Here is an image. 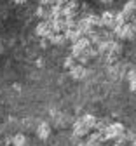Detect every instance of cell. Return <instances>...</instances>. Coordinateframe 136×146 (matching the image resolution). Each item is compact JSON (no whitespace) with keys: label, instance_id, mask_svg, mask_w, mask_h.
<instances>
[{"label":"cell","instance_id":"2","mask_svg":"<svg viewBox=\"0 0 136 146\" xmlns=\"http://www.w3.org/2000/svg\"><path fill=\"white\" fill-rule=\"evenodd\" d=\"M113 33L117 35L119 38H122V40H134V38H136V30H134L133 23H126V25L121 26V28H115Z\"/></svg>","mask_w":136,"mask_h":146},{"label":"cell","instance_id":"23","mask_svg":"<svg viewBox=\"0 0 136 146\" xmlns=\"http://www.w3.org/2000/svg\"><path fill=\"white\" fill-rule=\"evenodd\" d=\"M12 2H14V4H17V5H23V4H26V2H28V0H12Z\"/></svg>","mask_w":136,"mask_h":146},{"label":"cell","instance_id":"21","mask_svg":"<svg viewBox=\"0 0 136 146\" xmlns=\"http://www.w3.org/2000/svg\"><path fill=\"white\" fill-rule=\"evenodd\" d=\"M68 2H70V0H56V4H60V5H63V7H65Z\"/></svg>","mask_w":136,"mask_h":146},{"label":"cell","instance_id":"16","mask_svg":"<svg viewBox=\"0 0 136 146\" xmlns=\"http://www.w3.org/2000/svg\"><path fill=\"white\" fill-rule=\"evenodd\" d=\"M28 144V139L25 134H16L12 137V146H26Z\"/></svg>","mask_w":136,"mask_h":146},{"label":"cell","instance_id":"20","mask_svg":"<svg viewBox=\"0 0 136 146\" xmlns=\"http://www.w3.org/2000/svg\"><path fill=\"white\" fill-rule=\"evenodd\" d=\"M129 89H131V90H133V92H134V94H136V78H134V80H131V82H129Z\"/></svg>","mask_w":136,"mask_h":146},{"label":"cell","instance_id":"15","mask_svg":"<svg viewBox=\"0 0 136 146\" xmlns=\"http://www.w3.org/2000/svg\"><path fill=\"white\" fill-rule=\"evenodd\" d=\"M51 19H54V17H63V5H60V4H54V5H51Z\"/></svg>","mask_w":136,"mask_h":146},{"label":"cell","instance_id":"19","mask_svg":"<svg viewBox=\"0 0 136 146\" xmlns=\"http://www.w3.org/2000/svg\"><path fill=\"white\" fill-rule=\"evenodd\" d=\"M40 4H42V5H54L56 0H40Z\"/></svg>","mask_w":136,"mask_h":146},{"label":"cell","instance_id":"9","mask_svg":"<svg viewBox=\"0 0 136 146\" xmlns=\"http://www.w3.org/2000/svg\"><path fill=\"white\" fill-rule=\"evenodd\" d=\"M122 12L129 17V19L133 16H136V0H127L124 4V7H122Z\"/></svg>","mask_w":136,"mask_h":146},{"label":"cell","instance_id":"7","mask_svg":"<svg viewBox=\"0 0 136 146\" xmlns=\"http://www.w3.org/2000/svg\"><path fill=\"white\" fill-rule=\"evenodd\" d=\"M86 75H87V70H86L84 64H75L70 70V77L73 80H82V78H86Z\"/></svg>","mask_w":136,"mask_h":146},{"label":"cell","instance_id":"18","mask_svg":"<svg viewBox=\"0 0 136 146\" xmlns=\"http://www.w3.org/2000/svg\"><path fill=\"white\" fill-rule=\"evenodd\" d=\"M75 61H77V59H75V58H73V56H68V58H66V59H65V63H63V66H65V68H66V70H72V68H73V66H75V64H77V63H75Z\"/></svg>","mask_w":136,"mask_h":146},{"label":"cell","instance_id":"24","mask_svg":"<svg viewBox=\"0 0 136 146\" xmlns=\"http://www.w3.org/2000/svg\"><path fill=\"white\" fill-rule=\"evenodd\" d=\"M131 144H133V146H136V137H134V139L131 141Z\"/></svg>","mask_w":136,"mask_h":146},{"label":"cell","instance_id":"10","mask_svg":"<svg viewBox=\"0 0 136 146\" xmlns=\"http://www.w3.org/2000/svg\"><path fill=\"white\" fill-rule=\"evenodd\" d=\"M86 143H87V146H100L103 143L101 132H92V134H89L87 139H86Z\"/></svg>","mask_w":136,"mask_h":146},{"label":"cell","instance_id":"26","mask_svg":"<svg viewBox=\"0 0 136 146\" xmlns=\"http://www.w3.org/2000/svg\"><path fill=\"white\" fill-rule=\"evenodd\" d=\"M2 50H4V49H2V45H0V52H2Z\"/></svg>","mask_w":136,"mask_h":146},{"label":"cell","instance_id":"6","mask_svg":"<svg viewBox=\"0 0 136 146\" xmlns=\"http://www.w3.org/2000/svg\"><path fill=\"white\" fill-rule=\"evenodd\" d=\"M115 14L117 12H113V11H105L101 14V21H103L105 28H110V30L115 28Z\"/></svg>","mask_w":136,"mask_h":146},{"label":"cell","instance_id":"25","mask_svg":"<svg viewBox=\"0 0 136 146\" xmlns=\"http://www.w3.org/2000/svg\"><path fill=\"white\" fill-rule=\"evenodd\" d=\"M133 26H134V30H136V17H134V21H133Z\"/></svg>","mask_w":136,"mask_h":146},{"label":"cell","instance_id":"13","mask_svg":"<svg viewBox=\"0 0 136 146\" xmlns=\"http://www.w3.org/2000/svg\"><path fill=\"white\" fill-rule=\"evenodd\" d=\"M80 118H82V122H84V123L89 127L91 131H92V129H96V123H98V118H96L92 113H84Z\"/></svg>","mask_w":136,"mask_h":146},{"label":"cell","instance_id":"22","mask_svg":"<svg viewBox=\"0 0 136 146\" xmlns=\"http://www.w3.org/2000/svg\"><path fill=\"white\" fill-rule=\"evenodd\" d=\"M100 2H101L103 5H112V4H113V0H100Z\"/></svg>","mask_w":136,"mask_h":146},{"label":"cell","instance_id":"1","mask_svg":"<svg viewBox=\"0 0 136 146\" xmlns=\"http://www.w3.org/2000/svg\"><path fill=\"white\" fill-rule=\"evenodd\" d=\"M100 132L103 136V141H117L119 137H122L126 134V127L121 122H112L107 127V131H100Z\"/></svg>","mask_w":136,"mask_h":146},{"label":"cell","instance_id":"17","mask_svg":"<svg viewBox=\"0 0 136 146\" xmlns=\"http://www.w3.org/2000/svg\"><path fill=\"white\" fill-rule=\"evenodd\" d=\"M35 14H37V17H40L42 21H44V19H47V21L51 19V11H47V9L42 7V5L37 7V12H35Z\"/></svg>","mask_w":136,"mask_h":146},{"label":"cell","instance_id":"4","mask_svg":"<svg viewBox=\"0 0 136 146\" xmlns=\"http://www.w3.org/2000/svg\"><path fill=\"white\" fill-rule=\"evenodd\" d=\"M89 127L82 122V118H77L75 122H73V136L75 137H86V136H89Z\"/></svg>","mask_w":136,"mask_h":146},{"label":"cell","instance_id":"14","mask_svg":"<svg viewBox=\"0 0 136 146\" xmlns=\"http://www.w3.org/2000/svg\"><path fill=\"white\" fill-rule=\"evenodd\" d=\"M47 40H49L52 45H61V44L66 42V35H65V33H52Z\"/></svg>","mask_w":136,"mask_h":146},{"label":"cell","instance_id":"11","mask_svg":"<svg viewBox=\"0 0 136 146\" xmlns=\"http://www.w3.org/2000/svg\"><path fill=\"white\" fill-rule=\"evenodd\" d=\"M65 35H66V40H68V42H72V44L79 42L82 36H84V35H82L79 30H77V28H73V30H66V31H65Z\"/></svg>","mask_w":136,"mask_h":146},{"label":"cell","instance_id":"5","mask_svg":"<svg viewBox=\"0 0 136 146\" xmlns=\"http://www.w3.org/2000/svg\"><path fill=\"white\" fill-rule=\"evenodd\" d=\"M79 11H80V4L77 2V0H70L63 7V17H75Z\"/></svg>","mask_w":136,"mask_h":146},{"label":"cell","instance_id":"8","mask_svg":"<svg viewBox=\"0 0 136 146\" xmlns=\"http://www.w3.org/2000/svg\"><path fill=\"white\" fill-rule=\"evenodd\" d=\"M37 136H38V139L46 141L51 136V125L47 122H40V123L37 125Z\"/></svg>","mask_w":136,"mask_h":146},{"label":"cell","instance_id":"12","mask_svg":"<svg viewBox=\"0 0 136 146\" xmlns=\"http://www.w3.org/2000/svg\"><path fill=\"white\" fill-rule=\"evenodd\" d=\"M86 19H87V23L96 30V28H101L103 26V21H101V16H96V14H87V16H84Z\"/></svg>","mask_w":136,"mask_h":146},{"label":"cell","instance_id":"3","mask_svg":"<svg viewBox=\"0 0 136 146\" xmlns=\"http://www.w3.org/2000/svg\"><path fill=\"white\" fill-rule=\"evenodd\" d=\"M52 33H54V31H52V25H51V21H47V19L40 21V23L37 25V28H35V35L40 36V38H44V40H47Z\"/></svg>","mask_w":136,"mask_h":146}]
</instances>
